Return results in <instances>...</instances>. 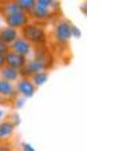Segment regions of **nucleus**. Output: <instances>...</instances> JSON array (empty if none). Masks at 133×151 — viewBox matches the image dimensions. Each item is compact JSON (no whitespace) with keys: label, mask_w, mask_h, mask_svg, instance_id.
<instances>
[{"label":"nucleus","mask_w":133,"mask_h":151,"mask_svg":"<svg viewBox=\"0 0 133 151\" xmlns=\"http://www.w3.org/2000/svg\"><path fill=\"white\" fill-rule=\"evenodd\" d=\"M52 1L48 0H38L35 1V5L31 10L32 15L36 18H44L48 15V7L51 5Z\"/></svg>","instance_id":"6"},{"label":"nucleus","mask_w":133,"mask_h":151,"mask_svg":"<svg viewBox=\"0 0 133 151\" xmlns=\"http://www.w3.org/2000/svg\"><path fill=\"white\" fill-rule=\"evenodd\" d=\"M9 50V47L8 45H5L4 42H2V41H0V53L1 55H5V53Z\"/></svg>","instance_id":"16"},{"label":"nucleus","mask_w":133,"mask_h":151,"mask_svg":"<svg viewBox=\"0 0 133 151\" xmlns=\"http://www.w3.org/2000/svg\"><path fill=\"white\" fill-rule=\"evenodd\" d=\"M5 20L9 27L16 29L19 27H24V26L27 25L28 16L25 12L22 11L19 12V13L13 14V15L7 16V17H5Z\"/></svg>","instance_id":"4"},{"label":"nucleus","mask_w":133,"mask_h":151,"mask_svg":"<svg viewBox=\"0 0 133 151\" xmlns=\"http://www.w3.org/2000/svg\"><path fill=\"white\" fill-rule=\"evenodd\" d=\"M17 40V30L7 26L0 30V41L4 42L5 45H10Z\"/></svg>","instance_id":"8"},{"label":"nucleus","mask_w":133,"mask_h":151,"mask_svg":"<svg viewBox=\"0 0 133 151\" xmlns=\"http://www.w3.org/2000/svg\"><path fill=\"white\" fill-rule=\"evenodd\" d=\"M5 64V60H4V55L0 53V68H2Z\"/></svg>","instance_id":"18"},{"label":"nucleus","mask_w":133,"mask_h":151,"mask_svg":"<svg viewBox=\"0 0 133 151\" xmlns=\"http://www.w3.org/2000/svg\"><path fill=\"white\" fill-rule=\"evenodd\" d=\"M22 11L23 10L20 8V6L17 4V2H10V3H7L6 5L4 6V9H3V13H4V15H5V17L13 15V14H16V13H19V12H22Z\"/></svg>","instance_id":"11"},{"label":"nucleus","mask_w":133,"mask_h":151,"mask_svg":"<svg viewBox=\"0 0 133 151\" xmlns=\"http://www.w3.org/2000/svg\"><path fill=\"white\" fill-rule=\"evenodd\" d=\"M0 151H11V149L10 147H8L6 145H1L0 146Z\"/></svg>","instance_id":"19"},{"label":"nucleus","mask_w":133,"mask_h":151,"mask_svg":"<svg viewBox=\"0 0 133 151\" xmlns=\"http://www.w3.org/2000/svg\"><path fill=\"white\" fill-rule=\"evenodd\" d=\"M18 76H19V72L17 70L13 69V68L10 67H2L0 69V77L3 81L6 82H13L16 81L18 79Z\"/></svg>","instance_id":"10"},{"label":"nucleus","mask_w":133,"mask_h":151,"mask_svg":"<svg viewBox=\"0 0 133 151\" xmlns=\"http://www.w3.org/2000/svg\"><path fill=\"white\" fill-rule=\"evenodd\" d=\"M56 38L60 42H66L72 36V25L67 21H61L55 30Z\"/></svg>","instance_id":"5"},{"label":"nucleus","mask_w":133,"mask_h":151,"mask_svg":"<svg viewBox=\"0 0 133 151\" xmlns=\"http://www.w3.org/2000/svg\"><path fill=\"white\" fill-rule=\"evenodd\" d=\"M47 76H48L47 73H45V72H39V73H37V74H35L34 77H33L34 84L36 86H41V85H43L46 82Z\"/></svg>","instance_id":"14"},{"label":"nucleus","mask_w":133,"mask_h":151,"mask_svg":"<svg viewBox=\"0 0 133 151\" xmlns=\"http://www.w3.org/2000/svg\"><path fill=\"white\" fill-rule=\"evenodd\" d=\"M23 38L29 42H41L45 40V32L39 26L34 24H27L23 28Z\"/></svg>","instance_id":"1"},{"label":"nucleus","mask_w":133,"mask_h":151,"mask_svg":"<svg viewBox=\"0 0 133 151\" xmlns=\"http://www.w3.org/2000/svg\"><path fill=\"white\" fill-rule=\"evenodd\" d=\"M17 4L23 11L32 10L35 5V1H33V0H21V1H17Z\"/></svg>","instance_id":"15"},{"label":"nucleus","mask_w":133,"mask_h":151,"mask_svg":"<svg viewBox=\"0 0 133 151\" xmlns=\"http://www.w3.org/2000/svg\"><path fill=\"white\" fill-rule=\"evenodd\" d=\"M17 91L23 96L30 98L32 97L35 93V87L29 80L23 79L21 81H19L17 85Z\"/></svg>","instance_id":"9"},{"label":"nucleus","mask_w":133,"mask_h":151,"mask_svg":"<svg viewBox=\"0 0 133 151\" xmlns=\"http://www.w3.org/2000/svg\"><path fill=\"white\" fill-rule=\"evenodd\" d=\"M1 116H2V112L0 111V118H1Z\"/></svg>","instance_id":"20"},{"label":"nucleus","mask_w":133,"mask_h":151,"mask_svg":"<svg viewBox=\"0 0 133 151\" xmlns=\"http://www.w3.org/2000/svg\"><path fill=\"white\" fill-rule=\"evenodd\" d=\"M23 151H35L33 149V147L29 144H24L23 145Z\"/></svg>","instance_id":"17"},{"label":"nucleus","mask_w":133,"mask_h":151,"mask_svg":"<svg viewBox=\"0 0 133 151\" xmlns=\"http://www.w3.org/2000/svg\"><path fill=\"white\" fill-rule=\"evenodd\" d=\"M0 102H1V99H0Z\"/></svg>","instance_id":"21"},{"label":"nucleus","mask_w":133,"mask_h":151,"mask_svg":"<svg viewBox=\"0 0 133 151\" xmlns=\"http://www.w3.org/2000/svg\"><path fill=\"white\" fill-rule=\"evenodd\" d=\"M14 125L9 122H4L0 124V139L7 138L13 133Z\"/></svg>","instance_id":"12"},{"label":"nucleus","mask_w":133,"mask_h":151,"mask_svg":"<svg viewBox=\"0 0 133 151\" xmlns=\"http://www.w3.org/2000/svg\"><path fill=\"white\" fill-rule=\"evenodd\" d=\"M11 48H12V52L18 53V55L25 58L29 53V52H30L31 45L30 42L26 40H24V38H17V40L12 43Z\"/></svg>","instance_id":"7"},{"label":"nucleus","mask_w":133,"mask_h":151,"mask_svg":"<svg viewBox=\"0 0 133 151\" xmlns=\"http://www.w3.org/2000/svg\"><path fill=\"white\" fill-rule=\"evenodd\" d=\"M4 60H5V64L7 67L13 68L15 70H20L26 64V58L22 55H18V53L8 50L5 55H4Z\"/></svg>","instance_id":"3"},{"label":"nucleus","mask_w":133,"mask_h":151,"mask_svg":"<svg viewBox=\"0 0 133 151\" xmlns=\"http://www.w3.org/2000/svg\"><path fill=\"white\" fill-rule=\"evenodd\" d=\"M14 94V88L11 85V83L0 80V95L5 97L12 96Z\"/></svg>","instance_id":"13"},{"label":"nucleus","mask_w":133,"mask_h":151,"mask_svg":"<svg viewBox=\"0 0 133 151\" xmlns=\"http://www.w3.org/2000/svg\"><path fill=\"white\" fill-rule=\"evenodd\" d=\"M47 65V60L45 58V55H39L35 60H31L28 64L22 68V73L24 75H35L39 72H42V70Z\"/></svg>","instance_id":"2"}]
</instances>
